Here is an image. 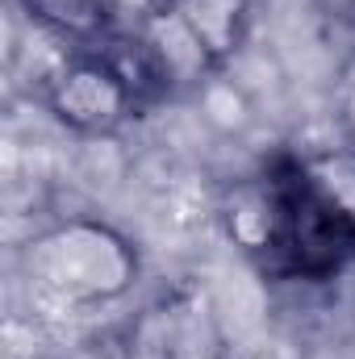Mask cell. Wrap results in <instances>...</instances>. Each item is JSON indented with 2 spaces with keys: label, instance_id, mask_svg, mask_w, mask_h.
I'll return each instance as SVG.
<instances>
[{
  "label": "cell",
  "instance_id": "obj_5",
  "mask_svg": "<svg viewBox=\"0 0 355 359\" xmlns=\"http://www.w3.org/2000/svg\"><path fill=\"white\" fill-rule=\"evenodd\" d=\"M222 226L234 238V247L243 255H251L260 268H267L272 251H276V234H280V192L276 180L260 172V176L243 180L226 192L222 201Z\"/></svg>",
  "mask_w": 355,
  "mask_h": 359
},
{
  "label": "cell",
  "instance_id": "obj_7",
  "mask_svg": "<svg viewBox=\"0 0 355 359\" xmlns=\"http://www.w3.org/2000/svg\"><path fill=\"white\" fill-rule=\"evenodd\" d=\"M17 8L46 34L67 42H105L113 29L109 0H17Z\"/></svg>",
  "mask_w": 355,
  "mask_h": 359
},
{
  "label": "cell",
  "instance_id": "obj_8",
  "mask_svg": "<svg viewBox=\"0 0 355 359\" xmlns=\"http://www.w3.org/2000/svg\"><path fill=\"white\" fill-rule=\"evenodd\" d=\"M330 100H335V126H339V134L355 147V50L339 63V72H335Z\"/></svg>",
  "mask_w": 355,
  "mask_h": 359
},
{
  "label": "cell",
  "instance_id": "obj_6",
  "mask_svg": "<svg viewBox=\"0 0 355 359\" xmlns=\"http://www.w3.org/2000/svg\"><path fill=\"white\" fill-rule=\"evenodd\" d=\"M222 72L251 34V0H159Z\"/></svg>",
  "mask_w": 355,
  "mask_h": 359
},
{
  "label": "cell",
  "instance_id": "obj_1",
  "mask_svg": "<svg viewBox=\"0 0 355 359\" xmlns=\"http://www.w3.org/2000/svg\"><path fill=\"white\" fill-rule=\"evenodd\" d=\"M21 276L38 301L80 313L130 297L142 280V251L100 217H67L25 243Z\"/></svg>",
  "mask_w": 355,
  "mask_h": 359
},
{
  "label": "cell",
  "instance_id": "obj_2",
  "mask_svg": "<svg viewBox=\"0 0 355 359\" xmlns=\"http://www.w3.org/2000/svg\"><path fill=\"white\" fill-rule=\"evenodd\" d=\"M280 192V234L267 259V276L280 280H335L355 264V209L297 155L264 163Z\"/></svg>",
  "mask_w": 355,
  "mask_h": 359
},
{
  "label": "cell",
  "instance_id": "obj_4",
  "mask_svg": "<svg viewBox=\"0 0 355 359\" xmlns=\"http://www.w3.org/2000/svg\"><path fill=\"white\" fill-rule=\"evenodd\" d=\"M46 109L63 130L80 138H109L134 113H142L134 88L105 50H80L63 59L46 80Z\"/></svg>",
  "mask_w": 355,
  "mask_h": 359
},
{
  "label": "cell",
  "instance_id": "obj_3",
  "mask_svg": "<svg viewBox=\"0 0 355 359\" xmlns=\"http://www.w3.org/2000/svg\"><path fill=\"white\" fill-rule=\"evenodd\" d=\"M117 359H230L213 292L196 280L155 292L117 339Z\"/></svg>",
  "mask_w": 355,
  "mask_h": 359
}]
</instances>
